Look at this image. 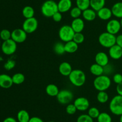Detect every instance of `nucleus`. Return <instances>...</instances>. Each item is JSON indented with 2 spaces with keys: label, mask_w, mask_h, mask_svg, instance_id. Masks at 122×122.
Instances as JSON below:
<instances>
[{
  "label": "nucleus",
  "mask_w": 122,
  "mask_h": 122,
  "mask_svg": "<svg viewBox=\"0 0 122 122\" xmlns=\"http://www.w3.org/2000/svg\"><path fill=\"white\" fill-rule=\"evenodd\" d=\"M69 81L76 87H81L86 82V74L81 69H73L69 76Z\"/></svg>",
  "instance_id": "1"
},
{
  "label": "nucleus",
  "mask_w": 122,
  "mask_h": 122,
  "mask_svg": "<svg viewBox=\"0 0 122 122\" xmlns=\"http://www.w3.org/2000/svg\"><path fill=\"white\" fill-rule=\"evenodd\" d=\"M94 87L98 92L100 91H106L110 88L112 84V80L107 75H100L96 77L93 82Z\"/></svg>",
  "instance_id": "2"
},
{
  "label": "nucleus",
  "mask_w": 122,
  "mask_h": 122,
  "mask_svg": "<svg viewBox=\"0 0 122 122\" xmlns=\"http://www.w3.org/2000/svg\"><path fill=\"white\" fill-rule=\"evenodd\" d=\"M58 11L57 3L54 0H47L41 6V13L46 17H52V16Z\"/></svg>",
  "instance_id": "3"
},
{
  "label": "nucleus",
  "mask_w": 122,
  "mask_h": 122,
  "mask_svg": "<svg viewBox=\"0 0 122 122\" xmlns=\"http://www.w3.org/2000/svg\"><path fill=\"white\" fill-rule=\"evenodd\" d=\"M98 42L103 47L110 49L116 44V36L106 31L99 35Z\"/></svg>",
  "instance_id": "4"
},
{
  "label": "nucleus",
  "mask_w": 122,
  "mask_h": 122,
  "mask_svg": "<svg viewBox=\"0 0 122 122\" xmlns=\"http://www.w3.org/2000/svg\"><path fill=\"white\" fill-rule=\"evenodd\" d=\"M109 109L111 112L116 116L122 114V96L116 95L111 99L109 104Z\"/></svg>",
  "instance_id": "5"
},
{
  "label": "nucleus",
  "mask_w": 122,
  "mask_h": 122,
  "mask_svg": "<svg viewBox=\"0 0 122 122\" xmlns=\"http://www.w3.org/2000/svg\"><path fill=\"white\" fill-rule=\"evenodd\" d=\"M75 32L70 25H65L62 26L58 31V37L63 42L67 43L73 40Z\"/></svg>",
  "instance_id": "6"
},
{
  "label": "nucleus",
  "mask_w": 122,
  "mask_h": 122,
  "mask_svg": "<svg viewBox=\"0 0 122 122\" xmlns=\"http://www.w3.org/2000/svg\"><path fill=\"white\" fill-rule=\"evenodd\" d=\"M57 101L62 105L70 104L74 98L73 93L68 89H63L60 90L57 94Z\"/></svg>",
  "instance_id": "7"
},
{
  "label": "nucleus",
  "mask_w": 122,
  "mask_h": 122,
  "mask_svg": "<svg viewBox=\"0 0 122 122\" xmlns=\"http://www.w3.org/2000/svg\"><path fill=\"white\" fill-rule=\"evenodd\" d=\"M38 27V21L35 17L26 19L22 25V29L27 33H32L36 31Z\"/></svg>",
  "instance_id": "8"
},
{
  "label": "nucleus",
  "mask_w": 122,
  "mask_h": 122,
  "mask_svg": "<svg viewBox=\"0 0 122 122\" xmlns=\"http://www.w3.org/2000/svg\"><path fill=\"white\" fill-rule=\"evenodd\" d=\"M17 44L14 40L11 38L2 42L1 44V50L2 53L6 55H13L16 51Z\"/></svg>",
  "instance_id": "9"
},
{
  "label": "nucleus",
  "mask_w": 122,
  "mask_h": 122,
  "mask_svg": "<svg viewBox=\"0 0 122 122\" xmlns=\"http://www.w3.org/2000/svg\"><path fill=\"white\" fill-rule=\"evenodd\" d=\"M121 25L117 19H110L106 25V31L109 33L116 35L119 32L121 29Z\"/></svg>",
  "instance_id": "10"
},
{
  "label": "nucleus",
  "mask_w": 122,
  "mask_h": 122,
  "mask_svg": "<svg viewBox=\"0 0 122 122\" xmlns=\"http://www.w3.org/2000/svg\"><path fill=\"white\" fill-rule=\"evenodd\" d=\"M27 35L22 28L15 29L11 32V39L16 43H22L26 41Z\"/></svg>",
  "instance_id": "11"
},
{
  "label": "nucleus",
  "mask_w": 122,
  "mask_h": 122,
  "mask_svg": "<svg viewBox=\"0 0 122 122\" xmlns=\"http://www.w3.org/2000/svg\"><path fill=\"white\" fill-rule=\"evenodd\" d=\"M74 105L77 108V110L81 111H85L88 110L90 106L89 100L85 97H79L74 101Z\"/></svg>",
  "instance_id": "12"
},
{
  "label": "nucleus",
  "mask_w": 122,
  "mask_h": 122,
  "mask_svg": "<svg viewBox=\"0 0 122 122\" xmlns=\"http://www.w3.org/2000/svg\"><path fill=\"white\" fill-rule=\"evenodd\" d=\"M95 63L104 67L109 63V57L107 54L103 51H99L95 56Z\"/></svg>",
  "instance_id": "13"
},
{
  "label": "nucleus",
  "mask_w": 122,
  "mask_h": 122,
  "mask_svg": "<svg viewBox=\"0 0 122 122\" xmlns=\"http://www.w3.org/2000/svg\"><path fill=\"white\" fill-rule=\"evenodd\" d=\"M108 50L109 56L114 60L120 59L122 57V48L116 44L111 47Z\"/></svg>",
  "instance_id": "14"
},
{
  "label": "nucleus",
  "mask_w": 122,
  "mask_h": 122,
  "mask_svg": "<svg viewBox=\"0 0 122 122\" xmlns=\"http://www.w3.org/2000/svg\"><path fill=\"white\" fill-rule=\"evenodd\" d=\"M13 84L12 77L6 74H0V87L4 89L10 88Z\"/></svg>",
  "instance_id": "15"
},
{
  "label": "nucleus",
  "mask_w": 122,
  "mask_h": 122,
  "mask_svg": "<svg viewBox=\"0 0 122 122\" xmlns=\"http://www.w3.org/2000/svg\"><path fill=\"white\" fill-rule=\"evenodd\" d=\"M58 11L61 13H66L71 10L72 2L71 0H60L57 3Z\"/></svg>",
  "instance_id": "16"
},
{
  "label": "nucleus",
  "mask_w": 122,
  "mask_h": 122,
  "mask_svg": "<svg viewBox=\"0 0 122 122\" xmlns=\"http://www.w3.org/2000/svg\"><path fill=\"white\" fill-rule=\"evenodd\" d=\"M97 16L102 20H109L112 18V10L108 7H103L97 12Z\"/></svg>",
  "instance_id": "17"
},
{
  "label": "nucleus",
  "mask_w": 122,
  "mask_h": 122,
  "mask_svg": "<svg viewBox=\"0 0 122 122\" xmlns=\"http://www.w3.org/2000/svg\"><path fill=\"white\" fill-rule=\"evenodd\" d=\"M70 26L75 32H82L85 28L84 20L81 17L74 19L71 22Z\"/></svg>",
  "instance_id": "18"
},
{
  "label": "nucleus",
  "mask_w": 122,
  "mask_h": 122,
  "mask_svg": "<svg viewBox=\"0 0 122 122\" xmlns=\"http://www.w3.org/2000/svg\"><path fill=\"white\" fill-rule=\"evenodd\" d=\"M58 71L63 76L69 77L73 69L70 63L67 62H63L60 64Z\"/></svg>",
  "instance_id": "19"
},
{
  "label": "nucleus",
  "mask_w": 122,
  "mask_h": 122,
  "mask_svg": "<svg viewBox=\"0 0 122 122\" xmlns=\"http://www.w3.org/2000/svg\"><path fill=\"white\" fill-rule=\"evenodd\" d=\"M82 16L85 20L91 22L96 19L97 14V11L92 9L91 8H89L82 11Z\"/></svg>",
  "instance_id": "20"
},
{
  "label": "nucleus",
  "mask_w": 122,
  "mask_h": 122,
  "mask_svg": "<svg viewBox=\"0 0 122 122\" xmlns=\"http://www.w3.org/2000/svg\"><path fill=\"white\" fill-rule=\"evenodd\" d=\"M91 73L92 75H95V76L98 77L100 75H103L104 72V67L100 65L98 63H95L94 64L92 65L89 68Z\"/></svg>",
  "instance_id": "21"
},
{
  "label": "nucleus",
  "mask_w": 122,
  "mask_h": 122,
  "mask_svg": "<svg viewBox=\"0 0 122 122\" xmlns=\"http://www.w3.org/2000/svg\"><path fill=\"white\" fill-rule=\"evenodd\" d=\"M112 11L113 16L117 18H122V2H117L112 6Z\"/></svg>",
  "instance_id": "22"
},
{
  "label": "nucleus",
  "mask_w": 122,
  "mask_h": 122,
  "mask_svg": "<svg viewBox=\"0 0 122 122\" xmlns=\"http://www.w3.org/2000/svg\"><path fill=\"white\" fill-rule=\"evenodd\" d=\"M78 45L73 40L67 42L64 44L65 51L68 53H74L78 50Z\"/></svg>",
  "instance_id": "23"
},
{
  "label": "nucleus",
  "mask_w": 122,
  "mask_h": 122,
  "mask_svg": "<svg viewBox=\"0 0 122 122\" xmlns=\"http://www.w3.org/2000/svg\"><path fill=\"white\" fill-rule=\"evenodd\" d=\"M46 94L51 97H56L59 93L58 87L54 84H49L45 88Z\"/></svg>",
  "instance_id": "24"
},
{
  "label": "nucleus",
  "mask_w": 122,
  "mask_h": 122,
  "mask_svg": "<svg viewBox=\"0 0 122 122\" xmlns=\"http://www.w3.org/2000/svg\"><path fill=\"white\" fill-rule=\"evenodd\" d=\"M17 119L18 122H29L30 119V117L26 110H21L17 114Z\"/></svg>",
  "instance_id": "25"
},
{
  "label": "nucleus",
  "mask_w": 122,
  "mask_h": 122,
  "mask_svg": "<svg viewBox=\"0 0 122 122\" xmlns=\"http://www.w3.org/2000/svg\"><path fill=\"white\" fill-rule=\"evenodd\" d=\"M106 0H90V7L92 9L97 12L105 7Z\"/></svg>",
  "instance_id": "26"
},
{
  "label": "nucleus",
  "mask_w": 122,
  "mask_h": 122,
  "mask_svg": "<svg viewBox=\"0 0 122 122\" xmlns=\"http://www.w3.org/2000/svg\"><path fill=\"white\" fill-rule=\"evenodd\" d=\"M22 14L25 19H29L34 17V8L29 6H25L22 10Z\"/></svg>",
  "instance_id": "27"
},
{
  "label": "nucleus",
  "mask_w": 122,
  "mask_h": 122,
  "mask_svg": "<svg viewBox=\"0 0 122 122\" xmlns=\"http://www.w3.org/2000/svg\"><path fill=\"white\" fill-rule=\"evenodd\" d=\"M12 80H13V84L17 85L21 84L25 80V75L20 72L15 73L12 76Z\"/></svg>",
  "instance_id": "28"
},
{
  "label": "nucleus",
  "mask_w": 122,
  "mask_h": 122,
  "mask_svg": "<svg viewBox=\"0 0 122 122\" xmlns=\"http://www.w3.org/2000/svg\"><path fill=\"white\" fill-rule=\"evenodd\" d=\"M53 50L55 53L58 55H62L66 53L64 44L61 42H57L54 44L53 47Z\"/></svg>",
  "instance_id": "29"
},
{
  "label": "nucleus",
  "mask_w": 122,
  "mask_h": 122,
  "mask_svg": "<svg viewBox=\"0 0 122 122\" xmlns=\"http://www.w3.org/2000/svg\"><path fill=\"white\" fill-rule=\"evenodd\" d=\"M97 99L101 104H105L109 99V96L106 91H100L97 96Z\"/></svg>",
  "instance_id": "30"
},
{
  "label": "nucleus",
  "mask_w": 122,
  "mask_h": 122,
  "mask_svg": "<svg viewBox=\"0 0 122 122\" xmlns=\"http://www.w3.org/2000/svg\"><path fill=\"white\" fill-rule=\"evenodd\" d=\"M76 6L83 11L90 7V0H76Z\"/></svg>",
  "instance_id": "31"
},
{
  "label": "nucleus",
  "mask_w": 122,
  "mask_h": 122,
  "mask_svg": "<svg viewBox=\"0 0 122 122\" xmlns=\"http://www.w3.org/2000/svg\"><path fill=\"white\" fill-rule=\"evenodd\" d=\"M98 122H112V118L107 112H101L98 117Z\"/></svg>",
  "instance_id": "32"
},
{
  "label": "nucleus",
  "mask_w": 122,
  "mask_h": 122,
  "mask_svg": "<svg viewBox=\"0 0 122 122\" xmlns=\"http://www.w3.org/2000/svg\"><path fill=\"white\" fill-rule=\"evenodd\" d=\"M82 11L79 8L76 6V7L71 8L70 10V15L73 19H76V18H79L82 16Z\"/></svg>",
  "instance_id": "33"
},
{
  "label": "nucleus",
  "mask_w": 122,
  "mask_h": 122,
  "mask_svg": "<svg viewBox=\"0 0 122 122\" xmlns=\"http://www.w3.org/2000/svg\"><path fill=\"white\" fill-rule=\"evenodd\" d=\"M0 38L3 41H7L11 38V32L7 29H4L0 32Z\"/></svg>",
  "instance_id": "34"
},
{
  "label": "nucleus",
  "mask_w": 122,
  "mask_h": 122,
  "mask_svg": "<svg viewBox=\"0 0 122 122\" xmlns=\"http://www.w3.org/2000/svg\"><path fill=\"white\" fill-rule=\"evenodd\" d=\"M85 40V36L82 32H75L74 35L73 41L77 43V44H82Z\"/></svg>",
  "instance_id": "35"
},
{
  "label": "nucleus",
  "mask_w": 122,
  "mask_h": 122,
  "mask_svg": "<svg viewBox=\"0 0 122 122\" xmlns=\"http://www.w3.org/2000/svg\"><path fill=\"white\" fill-rule=\"evenodd\" d=\"M100 110L96 107H91L88 109V114L91 117L94 119V118H97L99 116L100 114Z\"/></svg>",
  "instance_id": "36"
},
{
  "label": "nucleus",
  "mask_w": 122,
  "mask_h": 122,
  "mask_svg": "<svg viewBox=\"0 0 122 122\" xmlns=\"http://www.w3.org/2000/svg\"><path fill=\"white\" fill-rule=\"evenodd\" d=\"M77 122H94L93 118L91 117L89 115L87 114H81L77 117Z\"/></svg>",
  "instance_id": "37"
},
{
  "label": "nucleus",
  "mask_w": 122,
  "mask_h": 122,
  "mask_svg": "<svg viewBox=\"0 0 122 122\" xmlns=\"http://www.w3.org/2000/svg\"><path fill=\"white\" fill-rule=\"evenodd\" d=\"M15 66V61L13 59H8L5 63L4 67L7 71H10L13 69Z\"/></svg>",
  "instance_id": "38"
},
{
  "label": "nucleus",
  "mask_w": 122,
  "mask_h": 122,
  "mask_svg": "<svg viewBox=\"0 0 122 122\" xmlns=\"http://www.w3.org/2000/svg\"><path fill=\"white\" fill-rule=\"evenodd\" d=\"M66 111L69 115H73L77 111V108L74 104H69L67 105Z\"/></svg>",
  "instance_id": "39"
},
{
  "label": "nucleus",
  "mask_w": 122,
  "mask_h": 122,
  "mask_svg": "<svg viewBox=\"0 0 122 122\" xmlns=\"http://www.w3.org/2000/svg\"><path fill=\"white\" fill-rule=\"evenodd\" d=\"M113 80L116 84H118L122 83V74L120 73H116L113 75Z\"/></svg>",
  "instance_id": "40"
},
{
  "label": "nucleus",
  "mask_w": 122,
  "mask_h": 122,
  "mask_svg": "<svg viewBox=\"0 0 122 122\" xmlns=\"http://www.w3.org/2000/svg\"><path fill=\"white\" fill-rule=\"evenodd\" d=\"M52 19L54 22H60L61 20H62V18H63V16H62V13H60V11H57L52 16Z\"/></svg>",
  "instance_id": "41"
},
{
  "label": "nucleus",
  "mask_w": 122,
  "mask_h": 122,
  "mask_svg": "<svg viewBox=\"0 0 122 122\" xmlns=\"http://www.w3.org/2000/svg\"><path fill=\"white\" fill-rule=\"evenodd\" d=\"M116 44L122 48V34H120L116 37Z\"/></svg>",
  "instance_id": "42"
},
{
  "label": "nucleus",
  "mask_w": 122,
  "mask_h": 122,
  "mask_svg": "<svg viewBox=\"0 0 122 122\" xmlns=\"http://www.w3.org/2000/svg\"><path fill=\"white\" fill-rule=\"evenodd\" d=\"M116 92L119 95L122 96V83L117 84Z\"/></svg>",
  "instance_id": "43"
},
{
  "label": "nucleus",
  "mask_w": 122,
  "mask_h": 122,
  "mask_svg": "<svg viewBox=\"0 0 122 122\" xmlns=\"http://www.w3.org/2000/svg\"><path fill=\"white\" fill-rule=\"evenodd\" d=\"M29 122H44L42 118L38 117H30Z\"/></svg>",
  "instance_id": "44"
},
{
  "label": "nucleus",
  "mask_w": 122,
  "mask_h": 122,
  "mask_svg": "<svg viewBox=\"0 0 122 122\" xmlns=\"http://www.w3.org/2000/svg\"><path fill=\"white\" fill-rule=\"evenodd\" d=\"M2 122H18L17 120L11 117H8L5 118Z\"/></svg>",
  "instance_id": "45"
},
{
  "label": "nucleus",
  "mask_w": 122,
  "mask_h": 122,
  "mask_svg": "<svg viewBox=\"0 0 122 122\" xmlns=\"http://www.w3.org/2000/svg\"><path fill=\"white\" fill-rule=\"evenodd\" d=\"M120 122H122V114L121 115V116H120Z\"/></svg>",
  "instance_id": "46"
},
{
  "label": "nucleus",
  "mask_w": 122,
  "mask_h": 122,
  "mask_svg": "<svg viewBox=\"0 0 122 122\" xmlns=\"http://www.w3.org/2000/svg\"><path fill=\"white\" fill-rule=\"evenodd\" d=\"M120 25H121V27H122V18L121 19H120Z\"/></svg>",
  "instance_id": "47"
},
{
  "label": "nucleus",
  "mask_w": 122,
  "mask_h": 122,
  "mask_svg": "<svg viewBox=\"0 0 122 122\" xmlns=\"http://www.w3.org/2000/svg\"><path fill=\"white\" fill-rule=\"evenodd\" d=\"M1 39H0V46H1Z\"/></svg>",
  "instance_id": "48"
},
{
  "label": "nucleus",
  "mask_w": 122,
  "mask_h": 122,
  "mask_svg": "<svg viewBox=\"0 0 122 122\" xmlns=\"http://www.w3.org/2000/svg\"><path fill=\"white\" fill-rule=\"evenodd\" d=\"M54 122V121H50V122Z\"/></svg>",
  "instance_id": "49"
}]
</instances>
